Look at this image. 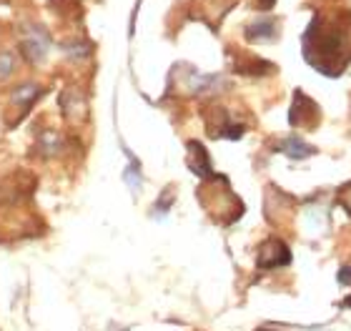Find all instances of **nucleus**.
<instances>
[{
  "instance_id": "nucleus-1",
  "label": "nucleus",
  "mask_w": 351,
  "mask_h": 331,
  "mask_svg": "<svg viewBox=\"0 0 351 331\" xmlns=\"http://www.w3.org/2000/svg\"><path fill=\"white\" fill-rule=\"evenodd\" d=\"M289 261H291V251H289V246L284 241L269 238V241L261 243L256 256L258 269H278V266H286Z\"/></svg>"
},
{
  "instance_id": "nucleus-2",
  "label": "nucleus",
  "mask_w": 351,
  "mask_h": 331,
  "mask_svg": "<svg viewBox=\"0 0 351 331\" xmlns=\"http://www.w3.org/2000/svg\"><path fill=\"white\" fill-rule=\"evenodd\" d=\"M189 169L196 173V176L206 178L211 176V158H208V154H206V148L198 143V140H189Z\"/></svg>"
},
{
  "instance_id": "nucleus-3",
  "label": "nucleus",
  "mask_w": 351,
  "mask_h": 331,
  "mask_svg": "<svg viewBox=\"0 0 351 331\" xmlns=\"http://www.w3.org/2000/svg\"><path fill=\"white\" fill-rule=\"evenodd\" d=\"M45 51H48V38L40 33V30H33L30 36H25L23 40V56L33 63H40L45 58Z\"/></svg>"
},
{
  "instance_id": "nucleus-4",
  "label": "nucleus",
  "mask_w": 351,
  "mask_h": 331,
  "mask_svg": "<svg viewBox=\"0 0 351 331\" xmlns=\"http://www.w3.org/2000/svg\"><path fill=\"white\" fill-rule=\"evenodd\" d=\"M314 108V101H306L301 90H296V103L291 106L289 110V123L291 125H314L311 123V116H308V110Z\"/></svg>"
},
{
  "instance_id": "nucleus-5",
  "label": "nucleus",
  "mask_w": 351,
  "mask_h": 331,
  "mask_svg": "<svg viewBox=\"0 0 351 331\" xmlns=\"http://www.w3.org/2000/svg\"><path fill=\"white\" fill-rule=\"evenodd\" d=\"M278 151H284L291 161H301V158H306V156H311L314 154V148L311 146H306L301 138H286V140H281V146H278Z\"/></svg>"
},
{
  "instance_id": "nucleus-6",
  "label": "nucleus",
  "mask_w": 351,
  "mask_h": 331,
  "mask_svg": "<svg viewBox=\"0 0 351 331\" xmlns=\"http://www.w3.org/2000/svg\"><path fill=\"white\" fill-rule=\"evenodd\" d=\"M276 36V25L269 21H261V23H254L249 30H246V38L249 40H269V38Z\"/></svg>"
},
{
  "instance_id": "nucleus-7",
  "label": "nucleus",
  "mask_w": 351,
  "mask_h": 331,
  "mask_svg": "<svg viewBox=\"0 0 351 331\" xmlns=\"http://www.w3.org/2000/svg\"><path fill=\"white\" fill-rule=\"evenodd\" d=\"M38 96H40V88H38L36 83H25V86H21V88L13 93V103L15 106H23V103L28 106V103H33Z\"/></svg>"
},
{
  "instance_id": "nucleus-8",
  "label": "nucleus",
  "mask_w": 351,
  "mask_h": 331,
  "mask_svg": "<svg viewBox=\"0 0 351 331\" xmlns=\"http://www.w3.org/2000/svg\"><path fill=\"white\" fill-rule=\"evenodd\" d=\"M339 284H344V286L351 284V266H344V269L339 271Z\"/></svg>"
},
{
  "instance_id": "nucleus-9",
  "label": "nucleus",
  "mask_w": 351,
  "mask_h": 331,
  "mask_svg": "<svg viewBox=\"0 0 351 331\" xmlns=\"http://www.w3.org/2000/svg\"><path fill=\"white\" fill-rule=\"evenodd\" d=\"M349 214H351V204H349Z\"/></svg>"
}]
</instances>
